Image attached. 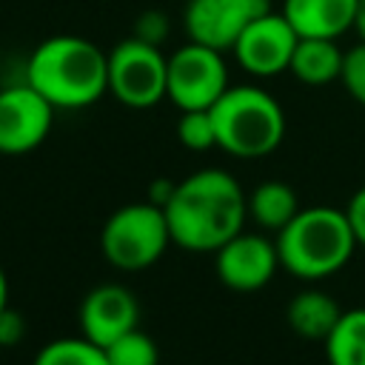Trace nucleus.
I'll use <instances>...</instances> for the list:
<instances>
[{
  "label": "nucleus",
  "instance_id": "nucleus-1",
  "mask_svg": "<svg viewBox=\"0 0 365 365\" xmlns=\"http://www.w3.org/2000/svg\"><path fill=\"white\" fill-rule=\"evenodd\" d=\"M163 211L174 245L214 254L245 228L248 194L225 168H200L174 185Z\"/></svg>",
  "mask_w": 365,
  "mask_h": 365
},
{
  "label": "nucleus",
  "instance_id": "nucleus-2",
  "mask_svg": "<svg viewBox=\"0 0 365 365\" xmlns=\"http://www.w3.org/2000/svg\"><path fill=\"white\" fill-rule=\"evenodd\" d=\"M26 83L57 111L94 106L108 94V51L80 34L46 37L29 57Z\"/></svg>",
  "mask_w": 365,
  "mask_h": 365
},
{
  "label": "nucleus",
  "instance_id": "nucleus-3",
  "mask_svg": "<svg viewBox=\"0 0 365 365\" xmlns=\"http://www.w3.org/2000/svg\"><path fill=\"white\" fill-rule=\"evenodd\" d=\"M274 242L279 254V268L302 282H319L325 277H334L359 248L345 208L331 205L299 208L297 217L277 231Z\"/></svg>",
  "mask_w": 365,
  "mask_h": 365
},
{
  "label": "nucleus",
  "instance_id": "nucleus-4",
  "mask_svg": "<svg viewBox=\"0 0 365 365\" xmlns=\"http://www.w3.org/2000/svg\"><path fill=\"white\" fill-rule=\"evenodd\" d=\"M217 131V148L240 160L271 154L285 137V111L259 86H228L208 108Z\"/></svg>",
  "mask_w": 365,
  "mask_h": 365
},
{
  "label": "nucleus",
  "instance_id": "nucleus-5",
  "mask_svg": "<svg viewBox=\"0 0 365 365\" xmlns=\"http://www.w3.org/2000/svg\"><path fill=\"white\" fill-rule=\"evenodd\" d=\"M171 245L165 211L154 202L120 205L100 231L103 257L120 271H143L154 265Z\"/></svg>",
  "mask_w": 365,
  "mask_h": 365
},
{
  "label": "nucleus",
  "instance_id": "nucleus-6",
  "mask_svg": "<svg viewBox=\"0 0 365 365\" xmlns=\"http://www.w3.org/2000/svg\"><path fill=\"white\" fill-rule=\"evenodd\" d=\"M168 57L140 37L120 40L108 51V94L128 108H151L165 100Z\"/></svg>",
  "mask_w": 365,
  "mask_h": 365
},
{
  "label": "nucleus",
  "instance_id": "nucleus-7",
  "mask_svg": "<svg viewBox=\"0 0 365 365\" xmlns=\"http://www.w3.org/2000/svg\"><path fill=\"white\" fill-rule=\"evenodd\" d=\"M228 88V66L222 51L188 40L168 57L165 97L180 111L211 108Z\"/></svg>",
  "mask_w": 365,
  "mask_h": 365
},
{
  "label": "nucleus",
  "instance_id": "nucleus-8",
  "mask_svg": "<svg viewBox=\"0 0 365 365\" xmlns=\"http://www.w3.org/2000/svg\"><path fill=\"white\" fill-rule=\"evenodd\" d=\"M54 106L29 83L9 86L0 91V154L17 157L29 154L46 143Z\"/></svg>",
  "mask_w": 365,
  "mask_h": 365
},
{
  "label": "nucleus",
  "instance_id": "nucleus-9",
  "mask_svg": "<svg viewBox=\"0 0 365 365\" xmlns=\"http://www.w3.org/2000/svg\"><path fill=\"white\" fill-rule=\"evenodd\" d=\"M299 34L288 23L282 11H265L257 20L245 26V31L234 43V57L237 63L254 74V77H277L288 71L294 48H297Z\"/></svg>",
  "mask_w": 365,
  "mask_h": 365
},
{
  "label": "nucleus",
  "instance_id": "nucleus-10",
  "mask_svg": "<svg viewBox=\"0 0 365 365\" xmlns=\"http://www.w3.org/2000/svg\"><path fill=\"white\" fill-rule=\"evenodd\" d=\"M279 268L277 242L259 231H240L214 251V271L220 282L231 291H259L265 288Z\"/></svg>",
  "mask_w": 365,
  "mask_h": 365
},
{
  "label": "nucleus",
  "instance_id": "nucleus-11",
  "mask_svg": "<svg viewBox=\"0 0 365 365\" xmlns=\"http://www.w3.org/2000/svg\"><path fill=\"white\" fill-rule=\"evenodd\" d=\"M268 11V0H188L182 26L188 40L231 51L251 20Z\"/></svg>",
  "mask_w": 365,
  "mask_h": 365
},
{
  "label": "nucleus",
  "instance_id": "nucleus-12",
  "mask_svg": "<svg viewBox=\"0 0 365 365\" xmlns=\"http://www.w3.org/2000/svg\"><path fill=\"white\" fill-rule=\"evenodd\" d=\"M77 322L86 339L106 348L108 342H114L117 336L140 325L137 297L125 285H117V282L94 285L77 308Z\"/></svg>",
  "mask_w": 365,
  "mask_h": 365
},
{
  "label": "nucleus",
  "instance_id": "nucleus-13",
  "mask_svg": "<svg viewBox=\"0 0 365 365\" xmlns=\"http://www.w3.org/2000/svg\"><path fill=\"white\" fill-rule=\"evenodd\" d=\"M282 14L299 37H342L354 29L356 0H285Z\"/></svg>",
  "mask_w": 365,
  "mask_h": 365
},
{
  "label": "nucleus",
  "instance_id": "nucleus-14",
  "mask_svg": "<svg viewBox=\"0 0 365 365\" xmlns=\"http://www.w3.org/2000/svg\"><path fill=\"white\" fill-rule=\"evenodd\" d=\"M339 317H342V308L336 305V299L319 288H302L285 305L288 328L297 336L311 339V342H325V336L331 334Z\"/></svg>",
  "mask_w": 365,
  "mask_h": 365
},
{
  "label": "nucleus",
  "instance_id": "nucleus-15",
  "mask_svg": "<svg viewBox=\"0 0 365 365\" xmlns=\"http://www.w3.org/2000/svg\"><path fill=\"white\" fill-rule=\"evenodd\" d=\"M345 51L331 37H299L288 71L305 86H328L342 74Z\"/></svg>",
  "mask_w": 365,
  "mask_h": 365
},
{
  "label": "nucleus",
  "instance_id": "nucleus-16",
  "mask_svg": "<svg viewBox=\"0 0 365 365\" xmlns=\"http://www.w3.org/2000/svg\"><path fill=\"white\" fill-rule=\"evenodd\" d=\"M299 211L297 191L282 180H265L248 194V220L262 231L285 228Z\"/></svg>",
  "mask_w": 365,
  "mask_h": 365
},
{
  "label": "nucleus",
  "instance_id": "nucleus-17",
  "mask_svg": "<svg viewBox=\"0 0 365 365\" xmlns=\"http://www.w3.org/2000/svg\"><path fill=\"white\" fill-rule=\"evenodd\" d=\"M322 345L328 365H365V308L342 311Z\"/></svg>",
  "mask_w": 365,
  "mask_h": 365
},
{
  "label": "nucleus",
  "instance_id": "nucleus-18",
  "mask_svg": "<svg viewBox=\"0 0 365 365\" xmlns=\"http://www.w3.org/2000/svg\"><path fill=\"white\" fill-rule=\"evenodd\" d=\"M31 365H108L106 351L91 339L80 336H60L46 342Z\"/></svg>",
  "mask_w": 365,
  "mask_h": 365
},
{
  "label": "nucleus",
  "instance_id": "nucleus-19",
  "mask_svg": "<svg viewBox=\"0 0 365 365\" xmlns=\"http://www.w3.org/2000/svg\"><path fill=\"white\" fill-rule=\"evenodd\" d=\"M103 351L108 365H160L157 342L145 331H140V325L125 331L114 342H108Z\"/></svg>",
  "mask_w": 365,
  "mask_h": 365
},
{
  "label": "nucleus",
  "instance_id": "nucleus-20",
  "mask_svg": "<svg viewBox=\"0 0 365 365\" xmlns=\"http://www.w3.org/2000/svg\"><path fill=\"white\" fill-rule=\"evenodd\" d=\"M177 140L188 151H208L217 145V131L208 108H194V111H180L177 120Z\"/></svg>",
  "mask_w": 365,
  "mask_h": 365
},
{
  "label": "nucleus",
  "instance_id": "nucleus-21",
  "mask_svg": "<svg viewBox=\"0 0 365 365\" xmlns=\"http://www.w3.org/2000/svg\"><path fill=\"white\" fill-rule=\"evenodd\" d=\"M339 83H342L345 91L365 108V43H362V40H359L354 48L345 51Z\"/></svg>",
  "mask_w": 365,
  "mask_h": 365
},
{
  "label": "nucleus",
  "instance_id": "nucleus-22",
  "mask_svg": "<svg viewBox=\"0 0 365 365\" xmlns=\"http://www.w3.org/2000/svg\"><path fill=\"white\" fill-rule=\"evenodd\" d=\"M165 31H168L165 14L157 11V9H151V11H143V14L137 17L131 37H140V40H145V43H151V46H160L163 37H165Z\"/></svg>",
  "mask_w": 365,
  "mask_h": 365
},
{
  "label": "nucleus",
  "instance_id": "nucleus-23",
  "mask_svg": "<svg viewBox=\"0 0 365 365\" xmlns=\"http://www.w3.org/2000/svg\"><path fill=\"white\" fill-rule=\"evenodd\" d=\"M26 336V319L17 308L6 305L0 311V348H14Z\"/></svg>",
  "mask_w": 365,
  "mask_h": 365
},
{
  "label": "nucleus",
  "instance_id": "nucleus-24",
  "mask_svg": "<svg viewBox=\"0 0 365 365\" xmlns=\"http://www.w3.org/2000/svg\"><path fill=\"white\" fill-rule=\"evenodd\" d=\"M345 217L351 222V231L356 237V245L365 248V185L351 194V200L345 205Z\"/></svg>",
  "mask_w": 365,
  "mask_h": 365
},
{
  "label": "nucleus",
  "instance_id": "nucleus-25",
  "mask_svg": "<svg viewBox=\"0 0 365 365\" xmlns=\"http://www.w3.org/2000/svg\"><path fill=\"white\" fill-rule=\"evenodd\" d=\"M174 185L177 182H168V180H157L154 185H151V191H148V202H154V205H165L168 200H171V191H174Z\"/></svg>",
  "mask_w": 365,
  "mask_h": 365
},
{
  "label": "nucleus",
  "instance_id": "nucleus-26",
  "mask_svg": "<svg viewBox=\"0 0 365 365\" xmlns=\"http://www.w3.org/2000/svg\"><path fill=\"white\" fill-rule=\"evenodd\" d=\"M354 31L365 43V0H356V14H354Z\"/></svg>",
  "mask_w": 365,
  "mask_h": 365
},
{
  "label": "nucleus",
  "instance_id": "nucleus-27",
  "mask_svg": "<svg viewBox=\"0 0 365 365\" xmlns=\"http://www.w3.org/2000/svg\"><path fill=\"white\" fill-rule=\"evenodd\" d=\"M6 305H11V302H9V277H6V271H3V265H0V311H3Z\"/></svg>",
  "mask_w": 365,
  "mask_h": 365
}]
</instances>
